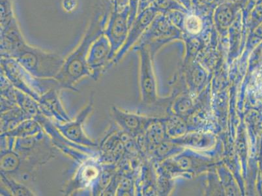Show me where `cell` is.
Listing matches in <instances>:
<instances>
[{
    "mask_svg": "<svg viewBox=\"0 0 262 196\" xmlns=\"http://www.w3.org/2000/svg\"><path fill=\"white\" fill-rule=\"evenodd\" d=\"M102 164L99 156L92 157L83 162L63 191L65 195H75L84 190H91L102 170Z\"/></svg>",
    "mask_w": 262,
    "mask_h": 196,
    "instance_id": "8",
    "label": "cell"
},
{
    "mask_svg": "<svg viewBox=\"0 0 262 196\" xmlns=\"http://www.w3.org/2000/svg\"><path fill=\"white\" fill-rule=\"evenodd\" d=\"M185 27L190 33H199L202 27L201 21L196 16H190L186 18Z\"/></svg>",
    "mask_w": 262,
    "mask_h": 196,
    "instance_id": "19",
    "label": "cell"
},
{
    "mask_svg": "<svg viewBox=\"0 0 262 196\" xmlns=\"http://www.w3.org/2000/svg\"><path fill=\"white\" fill-rule=\"evenodd\" d=\"M1 71L14 87L30 95L37 102L40 95L47 91L54 88H60L55 79L35 77L15 58L2 57Z\"/></svg>",
    "mask_w": 262,
    "mask_h": 196,
    "instance_id": "3",
    "label": "cell"
},
{
    "mask_svg": "<svg viewBox=\"0 0 262 196\" xmlns=\"http://www.w3.org/2000/svg\"><path fill=\"white\" fill-rule=\"evenodd\" d=\"M28 119L18 106L1 113V133L15 128L23 121Z\"/></svg>",
    "mask_w": 262,
    "mask_h": 196,
    "instance_id": "17",
    "label": "cell"
},
{
    "mask_svg": "<svg viewBox=\"0 0 262 196\" xmlns=\"http://www.w3.org/2000/svg\"><path fill=\"white\" fill-rule=\"evenodd\" d=\"M1 184L8 189L11 195H35V193L32 192V190L28 188L25 183L3 173H1Z\"/></svg>",
    "mask_w": 262,
    "mask_h": 196,
    "instance_id": "18",
    "label": "cell"
},
{
    "mask_svg": "<svg viewBox=\"0 0 262 196\" xmlns=\"http://www.w3.org/2000/svg\"><path fill=\"white\" fill-rule=\"evenodd\" d=\"M35 119L41 124L54 147L78 164L90 158L99 156V147H86L71 142L56 128L51 119H48L42 113Z\"/></svg>",
    "mask_w": 262,
    "mask_h": 196,
    "instance_id": "5",
    "label": "cell"
},
{
    "mask_svg": "<svg viewBox=\"0 0 262 196\" xmlns=\"http://www.w3.org/2000/svg\"><path fill=\"white\" fill-rule=\"evenodd\" d=\"M23 163L22 156L13 149H1V173L15 178L22 169Z\"/></svg>",
    "mask_w": 262,
    "mask_h": 196,
    "instance_id": "13",
    "label": "cell"
},
{
    "mask_svg": "<svg viewBox=\"0 0 262 196\" xmlns=\"http://www.w3.org/2000/svg\"><path fill=\"white\" fill-rule=\"evenodd\" d=\"M111 54V42L106 35L102 33L92 45L88 53V66L93 80H98L106 69H109L112 61Z\"/></svg>",
    "mask_w": 262,
    "mask_h": 196,
    "instance_id": "10",
    "label": "cell"
},
{
    "mask_svg": "<svg viewBox=\"0 0 262 196\" xmlns=\"http://www.w3.org/2000/svg\"><path fill=\"white\" fill-rule=\"evenodd\" d=\"M103 23L100 16L93 19L84 38L75 51L64 61L60 71L55 77L61 89L78 91L75 85L85 76H91L88 66V56L90 47L100 35L104 33Z\"/></svg>",
    "mask_w": 262,
    "mask_h": 196,
    "instance_id": "2",
    "label": "cell"
},
{
    "mask_svg": "<svg viewBox=\"0 0 262 196\" xmlns=\"http://www.w3.org/2000/svg\"><path fill=\"white\" fill-rule=\"evenodd\" d=\"M13 149L35 169L54 159L58 150L45 130L32 137L16 138Z\"/></svg>",
    "mask_w": 262,
    "mask_h": 196,
    "instance_id": "4",
    "label": "cell"
},
{
    "mask_svg": "<svg viewBox=\"0 0 262 196\" xmlns=\"http://www.w3.org/2000/svg\"><path fill=\"white\" fill-rule=\"evenodd\" d=\"M94 95L92 94L89 102L84 108L81 110L80 113L76 116L75 120L70 121L66 123H60L54 121L52 122L62 134L71 142L86 146V147H99L98 143L88 137L84 130L85 122L94 111Z\"/></svg>",
    "mask_w": 262,
    "mask_h": 196,
    "instance_id": "7",
    "label": "cell"
},
{
    "mask_svg": "<svg viewBox=\"0 0 262 196\" xmlns=\"http://www.w3.org/2000/svg\"><path fill=\"white\" fill-rule=\"evenodd\" d=\"M133 139L114 123L99 145V161L102 164H118L121 160L127 159Z\"/></svg>",
    "mask_w": 262,
    "mask_h": 196,
    "instance_id": "6",
    "label": "cell"
},
{
    "mask_svg": "<svg viewBox=\"0 0 262 196\" xmlns=\"http://www.w3.org/2000/svg\"><path fill=\"white\" fill-rule=\"evenodd\" d=\"M142 104L151 106L158 100L157 94L156 81L151 70L146 64L143 63L140 80Z\"/></svg>",
    "mask_w": 262,
    "mask_h": 196,
    "instance_id": "12",
    "label": "cell"
},
{
    "mask_svg": "<svg viewBox=\"0 0 262 196\" xmlns=\"http://www.w3.org/2000/svg\"><path fill=\"white\" fill-rule=\"evenodd\" d=\"M117 169H118L117 164H102L101 173L90 190L91 195H102L113 181Z\"/></svg>",
    "mask_w": 262,
    "mask_h": 196,
    "instance_id": "15",
    "label": "cell"
},
{
    "mask_svg": "<svg viewBox=\"0 0 262 196\" xmlns=\"http://www.w3.org/2000/svg\"><path fill=\"white\" fill-rule=\"evenodd\" d=\"M60 88H54L40 95L39 104L40 112L52 121L66 123L71 121L64 108L60 98Z\"/></svg>",
    "mask_w": 262,
    "mask_h": 196,
    "instance_id": "11",
    "label": "cell"
},
{
    "mask_svg": "<svg viewBox=\"0 0 262 196\" xmlns=\"http://www.w3.org/2000/svg\"><path fill=\"white\" fill-rule=\"evenodd\" d=\"M112 117L114 123L133 138L142 136L158 119L123 111L118 107H111Z\"/></svg>",
    "mask_w": 262,
    "mask_h": 196,
    "instance_id": "9",
    "label": "cell"
},
{
    "mask_svg": "<svg viewBox=\"0 0 262 196\" xmlns=\"http://www.w3.org/2000/svg\"><path fill=\"white\" fill-rule=\"evenodd\" d=\"M75 0H70V3H69V0H65L64 7L67 11H71L75 8Z\"/></svg>",
    "mask_w": 262,
    "mask_h": 196,
    "instance_id": "20",
    "label": "cell"
},
{
    "mask_svg": "<svg viewBox=\"0 0 262 196\" xmlns=\"http://www.w3.org/2000/svg\"><path fill=\"white\" fill-rule=\"evenodd\" d=\"M15 97L16 105L20 107L28 119H35L41 114L39 102L34 98L16 88Z\"/></svg>",
    "mask_w": 262,
    "mask_h": 196,
    "instance_id": "16",
    "label": "cell"
},
{
    "mask_svg": "<svg viewBox=\"0 0 262 196\" xmlns=\"http://www.w3.org/2000/svg\"><path fill=\"white\" fill-rule=\"evenodd\" d=\"M4 57L16 59L28 72L40 79H55L65 61L58 54L26 44L20 32L8 41Z\"/></svg>",
    "mask_w": 262,
    "mask_h": 196,
    "instance_id": "1",
    "label": "cell"
},
{
    "mask_svg": "<svg viewBox=\"0 0 262 196\" xmlns=\"http://www.w3.org/2000/svg\"><path fill=\"white\" fill-rule=\"evenodd\" d=\"M43 128L39 121L34 119H28L22 122L11 130L1 133V136L13 138L32 137L43 131Z\"/></svg>",
    "mask_w": 262,
    "mask_h": 196,
    "instance_id": "14",
    "label": "cell"
}]
</instances>
